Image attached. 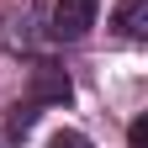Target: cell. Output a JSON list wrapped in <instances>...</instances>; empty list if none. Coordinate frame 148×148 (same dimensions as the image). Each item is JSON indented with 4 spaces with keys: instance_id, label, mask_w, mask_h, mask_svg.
I'll use <instances>...</instances> for the list:
<instances>
[{
    "instance_id": "3",
    "label": "cell",
    "mask_w": 148,
    "mask_h": 148,
    "mask_svg": "<svg viewBox=\"0 0 148 148\" xmlns=\"http://www.w3.org/2000/svg\"><path fill=\"white\" fill-rule=\"evenodd\" d=\"M111 21H116L122 37H143V32H148V0H122Z\"/></svg>"
},
{
    "instance_id": "5",
    "label": "cell",
    "mask_w": 148,
    "mask_h": 148,
    "mask_svg": "<svg viewBox=\"0 0 148 148\" xmlns=\"http://www.w3.org/2000/svg\"><path fill=\"white\" fill-rule=\"evenodd\" d=\"M143 143H148V122H143V116H138V122H132V127H127V148H143Z\"/></svg>"
},
{
    "instance_id": "1",
    "label": "cell",
    "mask_w": 148,
    "mask_h": 148,
    "mask_svg": "<svg viewBox=\"0 0 148 148\" xmlns=\"http://www.w3.org/2000/svg\"><path fill=\"white\" fill-rule=\"evenodd\" d=\"M95 16H101V0H58L53 5V37L74 42V37H85L95 27Z\"/></svg>"
},
{
    "instance_id": "6",
    "label": "cell",
    "mask_w": 148,
    "mask_h": 148,
    "mask_svg": "<svg viewBox=\"0 0 148 148\" xmlns=\"http://www.w3.org/2000/svg\"><path fill=\"white\" fill-rule=\"evenodd\" d=\"M32 116H37L32 106H16V116H11V132H27V127H32Z\"/></svg>"
},
{
    "instance_id": "2",
    "label": "cell",
    "mask_w": 148,
    "mask_h": 148,
    "mask_svg": "<svg viewBox=\"0 0 148 148\" xmlns=\"http://www.w3.org/2000/svg\"><path fill=\"white\" fill-rule=\"evenodd\" d=\"M74 95V85H69V74L58 64H32V101H48V106H64Z\"/></svg>"
},
{
    "instance_id": "4",
    "label": "cell",
    "mask_w": 148,
    "mask_h": 148,
    "mask_svg": "<svg viewBox=\"0 0 148 148\" xmlns=\"http://www.w3.org/2000/svg\"><path fill=\"white\" fill-rule=\"evenodd\" d=\"M48 148H90V138H85V132H53Z\"/></svg>"
}]
</instances>
